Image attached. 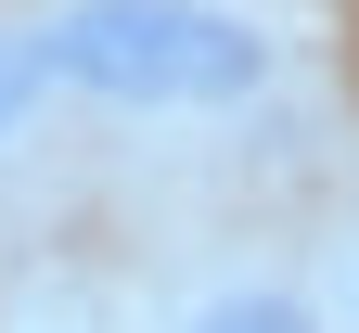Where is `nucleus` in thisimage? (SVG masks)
Masks as SVG:
<instances>
[{
  "label": "nucleus",
  "mask_w": 359,
  "mask_h": 333,
  "mask_svg": "<svg viewBox=\"0 0 359 333\" xmlns=\"http://www.w3.org/2000/svg\"><path fill=\"white\" fill-rule=\"evenodd\" d=\"M0 39L39 128H244L308 77V39L269 0H26Z\"/></svg>",
  "instance_id": "f257e3e1"
},
{
  "label": "nucleus",
  "mask_w": 359,
  "mask_h": 333,
  "mask_svg": "<svg viewBox=\"0 0 359 333\" xmlns=\"http://www.w3.org/2000/svg\"><path fill=\"white\" fill-rule=\"evenodd\" d=\"M154 333H346V320H334V295H321L308 269L218 257V269H193V282L154 308Z\"/></svg>",
  "instance_id": "f03ea898"
}]
</instances>
